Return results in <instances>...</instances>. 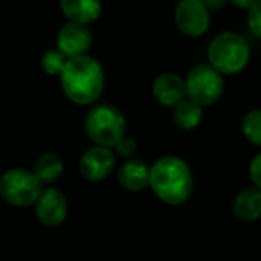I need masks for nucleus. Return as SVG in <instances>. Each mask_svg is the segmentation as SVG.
Wrapping results in <instances>:
<instances>
[{
    "label": "nucleus",
    "instance_id": "18",
    "mask_svg": "<svg viewBox=\"0 0 261 261\" xmlns=\"http://www.w3.org/2000/svg\"><path fill=\"white\" fill-rule=\"evenodd\" d=\"M67 58L60 50H46L41 55V67L49 75H57L63 70Z\"/></svg>",
    "mask_w": 261,
    "mask_h": 261
},
{
    "label": "nucleus",
    "instance_id": "3",
    "mask_svg": "<svg viewBox=\"0 0 261 261\" xmlns=\"http://www.w3.org/2000/svg\"><path fill=\"white\" fill-rule=\"evenodd\" d=\"M249 46L246 40L236 32H223L217 35L208 49L210 64L222 75H234L242 72L249 63Z\"/></svg>",
    "mask_w": 261,
    "mask_h": 261
},
{
    "label": "nucleus",
    "instance_id": "1",
    "mask_svg": "<svg viewBox=\"0 0 261 261\" xmlns=\"http://www.w3.org/2000/svg\"><path fill=\"white\" fill-rule=\"evenodd\" d=\"M61 87L66 96L80 106L95 102L104 89V72L101 64L87 55L67 58L60 72Z\"/></svg>",
    "mask_w": 261,
    "mask_h": 261
},
{
    "label": "nucleus",
    "instance_id": "23",
    "mask_svg": "<svg viewBox=\"0 0 261 261\" xmlns=\"http://www.w3.org/2000/svg\"><path fill=\"white\" fill-rule=\"evenodd\" d=\"M228 2H231L234 6H237L240 9H249L254 5L255 0H228Z\"/></svg>",
    "mask_w": 261,
    "mask_h": 261
},
{
    "label": "nucleus",
    "instance_id": "21",
    "mask_svg": "<svg viewBox=\"0 0 261 261\" xmlns=\"http://www.w3.org/2000/svg\"><path fill=\"white\" fill-rule=\"evenodd\" d=\"M116 150L119 151L121 156H132L136 150V142L133 139L128 138H122L118 144H116Z\"/></svg>",
    "mask_w": 261,
    "mask_h": 261
},
{
    "label": "nucleus",
    "instance_id": "9",
    "mask_svg": "<svg viewBox=\"0 0 261 261\" xmlns=\"http://www.w3.org/2000/svg\"><path fill=\"white\" fill-rule=\"evenodd\" d=\"M115 153L106 147L89 148L80 161V173L84 179L90 182H98L110 176L115 168Z\"/></svg>",
    "mask_w": 261,
    "mask_h": 261
},
{
    "label": "nucleus",
    "instance_id": "15",
    "mask_svg": "<svg viewBox=\"0 0 261 261\" xmlns=\"http://www.w3.org/2000/svg\"><path fill=\"white\" fill-rule=\"evenodd\" d=\"M63 161L57 154L44 153L35 161L32 173L41 184H50L63 174Z\"/></svg>",
    "mask_w": 261,
    "mask_h": 261
},
{
    "label": "nucleus",
    "instance_id": "10",
    "mask_svg": "<svg viewBox=\"0 0 261 261\" xmlns=\"http://www.w3.org/2000/svg\"><path fill=\"white\" fill-rule=\"evenodd\" d=\"M35 216L46 226H58L67 216L66 197L55 188H46L35 200Z\"/></svg>",
    "mask_w": 261,
    "mask_h": 261
},
{
    "label": "nucleus",
    "instance_id": "14",
    "mask_svg": "<svg viewBox=\"0 0 261 261\" xmlns=\"http://www.w3.org/2000/svg\"><path fill=\"white\" fill-rule=\"evenodd\" d=\"M150 168L142 161H128L118 171L119 184L128 191H142L148 187Z\"/></svg>",
    "mask_w": 261,
    "mask_h": 261
},
{
    "label": "nucleus",
    "instance_id": "20",
    "mask_svg": "<svg viewBox=\"0 0 261 261\" xmlns=\"http://www.w3.org/2000/svg\"><path fill=\"white\" fill-rule=\"evenodd\" d=\"M249 176L254 182V187L260 188L261 187V156L257 154L249 167Z\"/></svg>",
    "mask_w": 261,
    "mask_h": 261
},
{
    "label": "nucleus",
    "instance_id": "16",
    "mask_svg": "<svg viewBox=\"0 0 261 261\" xmlns=\"http://www.w3.org/2000/svg\"><path fill=\"white\" fill-rule=\"evenodd\" d=\"M203 112L202 107L196 102L185 98L182 102H179L174 107V122L182 130H193L196 128L202 121Z\"/></svg>",
    "mask_w": 261,
    "mask_h": 261
},
{
    "label": "nucleus",
    "instance_id": "7",
    "mask_svg": "<svg viewBox=\"0 0 261 261\" xmlns=\"http://www.w3.org/2000/svg\"><path fill=\"white\" fill-rule=\"evenodd\" d=\"M176 24L188 37L203 35L211 21L210 9L202 0H180L174 12Z\"/></svg>",
    "mask_w": 261,
    "mask_h": 261
},
{
    "label": "nucleus",
    "instance_id": "2",
    "mask_svg": "<svg viewBox=\"0 0 261 261\" xmlns=\"http://www.w3.org/2000/svg\"><path fill=\"white\" fill-rule=\"evenodd\" d=\"M148 185L162 202L182 205L190 199L193 191L191 170L180 158H161L148 171Z\"/></svg>",
    "mask_w": 261,
    "mask_h": 261
},
{
    "label": "nucleus",
    "instance_id": "11",
    "mask_svg": "<svg viewBox=\"0 0 261 261\" xmlns=\"http://www.w3.org/2000/svg\"><path fill=\"white\" fill-rule=\"evenodd\" d=\"M153 95L159 104L165 107H176L187 98L185 81L176 73H162L153 84Z\"/></svg>",
    "mask_w": 261,
    "mask_h": 261
},
{
    "label": "nucleus",
    "instance_id": "13",
    "mask_svg": "<svg viewBox=\"0 0 261 261\" xmlns=\"http://www.w3.org/2000/svg\"><path fill=\"white\" fill-rule=\"evenodd\" d=\"M234 216L242 222H255L261 216V191L257 187L245 188L232 203Z\"/></svg>",
    "mask_w": 261,
    "mask_h": 261
},
{
    "label": "nucleus",
    "instance_id": "5",
    "mask_svg": "<svg viewBox=\"0 0 261 261\" xmlns=\"http://www.w3.org/2000/svg\"><path fill=\"white\" fill-rule=\"evenodd\" d=\"M43 191V184L32 171L14 168L0 177V196L5 202L14 206L34 205Z\"/></svg>",
    "mask_w": 261,
    "mask_h": 261
},
{
    "label": "nucleus",
    "instance_id": "12",
    "mask_svg": "<svg viewBox=\"0 0 261 261\" xmlns=\"http://www.w3.org/2000/svg\"><path fill=\"white\" fill-rule=\"evenodd\" d=\"M63 14L75 23L89 24L101 15V0H60Z\"/></svg>",
    "mask_w": 261,
    "mask_h": 261
},
{
    "label": "nucleus",
    "instance_id": "22",
    "mask_svg": "<svg viewBox=\"0 0 261 261\" xmlns=\"http://www.w3.org/2000/svg\"><path fill=\"white\" fill-rule=\"evenodd\" d=\"M202 2L205 3L208 9H220L222 6H225L228 0H202Z\"/></svg>",
    "mask_w": 261,
    "mask_h": 261
},
{
    "label": "nucleus",
    "instance_id": "6",
    "mask_svg": "<svg viewBox=\"0 0 261 261\" xmlns=\"http://www.w3.org/2000/svg\"><path fill=\"white\" fill-rule=\"evenodd\" d=\"M185 87L187 98L190 101L200 107L210 106L216 102L223 93V75L211 64H199L188 73Z\"/></svg>",
    "mask_w": 261,
    "mask_h": 261
},
{
    "label": "nucleus",
    "instance_id": "4",
    "mask_svg": "<svg viewBox=\"0 0 261 261\" xmlns=\"http://www.w3.org/2000/svg\"><path fill=\"white\" fill-rule=\"evenodd\" d=\"M86 132L99 147L112 148L125 136V119L122 113L109 104L93 107L86 116Z\"/></svg>",
    "mask_w": 261,
    "mask_h": 261
},
{
    "label": "nucleus",
    "instance_id": "19",
    "mask_svg": "<svg viewBox=\"0 0 261 261\" xmlns=\"http://www.w3.org/2000/svg\"><path fill=\"white\" fill-rule=\"evenodd\" d=\"M248 23H249V29L255 37L261 35V17H260V0H255L254 5L249 8V14H248Z\"/></svg>",
    "mask_w": 261,
    "mask_h": 261
},
{
    "label": "nucleus",
    "instance_id": "17",
    "mask_svg": "<svg viewBox=\"0 0 261 261\" xmlns=\"http://www.w3.org/2000/svg\"><path fill=\"white\" fill-rule=\"evenodd\" d=\"M242 128L249 142L254 145H261V112L258 109L246 113Z\"/></svg>",
    "mask_w": 261,
    "mask_h": 261
},
{
    "label": "nucleus",
    "instance_id": "8",
    "mask_svg": "<svg viewBox=\"0 0 261 261\" xmlns=\"http://www.w3.org/2000/svg\"><path fill=\"white\" fill-rule=\"evenodd\" d=\"M92 41L93 38H92V31L89 29V26L75 23V21L66 23L57 35L58 50L66 58L86 55L92 46Z\"/></svg>",
    "mask_w": 261,
    "mask_h": 261
}]
</instances>
